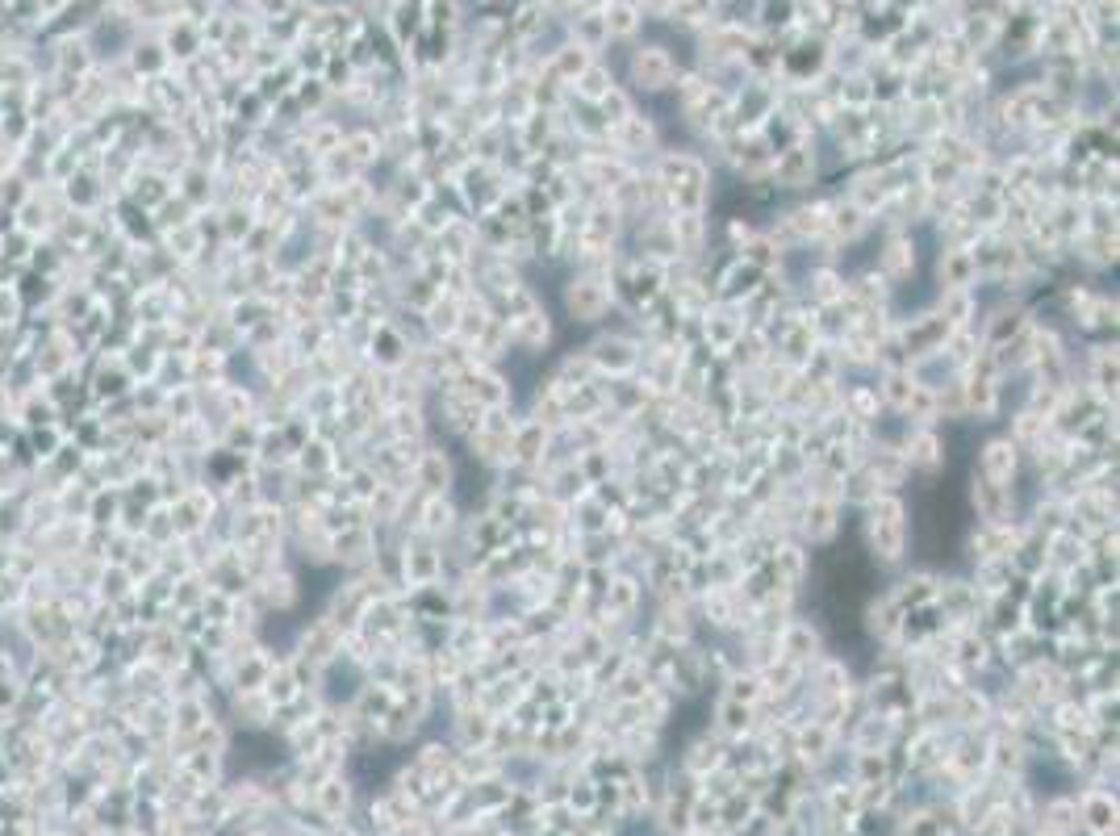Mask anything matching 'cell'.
<instances>
[{
    "instance_id": "cell-7",
    "label": "cell",
    "mask_w": 1120,
    "mask_h": 836,
    "mask_svg": "<svg viewBox=\"0 0 1120 836\" xmlns=\"http://www.w3.org/2000/svg\"><path fill=\"white\" fill-rule=\"evenodd\" d=\"M836 502H828V498H815L807 510H803V531L811 540H832V531H836Z\"/></svg>"
},
{
    "instance_id": "cell-4",
    "label": "cell",
    "mask_w": 1120,
    "mask_h": 836,
    "mask_svg": "<svg viewBox=\"0 0 1120 836\" xmlns=\"http://www.w3.org/2000/svg\"><path fill=\"white\" fill-rule=\"evenodd\" d=\"M1020 469V444L1012 435H995L983 444V460H978V477L991 481V485H1003V490H1012V477Z\"/></svg>"
},
{
    "instance_id": "cell-8",
    "label": "cell",
    "mask_w": 1120,
    "mask_h": 836,
    "mask_svg": "<svg viewBox=\"0 0 1120 836\" xmlns=\"http://www.w3.org/2000/svg\"><path fill=\"white\" fill-rule=\"evenodd\" d=\"M573 84H577V92H581V97H590V101H602V97H606V92H611V88H615V80H611V72H602V67H598V63H590V67H586V72H581V76H577Z\"/></svg>"
},
{
    "instance_id": "cell-1",
    "label": "cell",
    "mask_w": 1120,
    "mask_h": 836,
    "mask_svg": "<svg viewBox=\"0 0 1120 836\" xmlns=\"http://www.w3.org/2000/svg\"><path fill=\"white\" fill-rule=\"evenodd\" d=\"M866 548L878 565H899L907 556V506L899 494H874L866 502Z\"/></svg>"
},
{
    "instance_id": "cell-3",
    "label": "cell",
    "mask_w": 1120,
    "mask_h": 836,
    "mask_svg": "<svg viewBox=\"0 0 1120 836\" xmlns=\"http://www.w3.org/2000/svg\"><path fill=\"white\" fill-rule=\"evenodd\" d=\"M627 80L640 92H665L678 80V63H673L665 46H636L632 59H627Z\"/></svg>"
},
{
    "instance_id": "cell-6",
    "label": "cell",
    "mask_w": 1120,
    "mask_h": 836,
    "mask_svg": "<svg viewBox=\"0 0 1120 836\" xmlns=\"http://www.w3.org/2000/svg\"><path fill=\"white\" fill-rule=\"evenodd\" d=\"M602 21H606V34L611 38H627L640 30V9L636 0H611V5L602 9Z\"/></svg>"
},
{
    "instance_id": "cell-2",
    "label": "cell",
    "mask_w": 1120,
    "mask_h": 836,
    "mask_svg": "<svg viewBox=\"0 0 1120 836\" xmlns=\"http://www.w3.org/2000/svg\"><path fill=\"white\" fill-rule=\"evenodd\" d=\"M611 301L615 297H611V281H606V276L581 272V276H573L569 289H565V310H569L573 322H581V327H594V322H602L606 310H611Z\"/></svg>"
},
{
    "instance_id": "cell-5",
    "label": "cell",
    "mask_w": 1120,
    "mask_h": 836,
    "mask_svg": "<svg viewBox=\"0 0 1120 836\" xmlns=\"http://www.w3.org/2000/svg\"><path fill=\"white\" fill-rule=\"evenodd\" d=\"M811 176H815V159L807 147H786L774 155V180L782 189H807Z\"/></svg>"
}]
</instances>
